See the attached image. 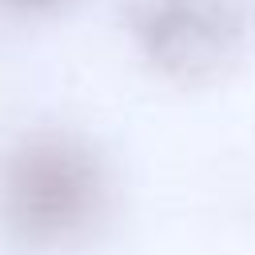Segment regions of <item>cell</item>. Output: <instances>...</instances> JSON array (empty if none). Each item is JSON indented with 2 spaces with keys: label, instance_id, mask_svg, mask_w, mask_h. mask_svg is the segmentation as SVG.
<instances>
[{
  "label": "cell",
  "instance_id": "7a4b0ae2",
  "mask_svg": "<svg viewBox=\"0 0 255 255\" xmlns=\"http://www.w3.org/2000/svg\"><path fill=\"white\" fill-rule=\"evenodd\" d=\"M255 12L247 0H143L135 12L139 48L179 80L223 72L251 40Z\"/></svg>",
  "mask_w": 255,
  "mask_h": 255
},
{
  "label": "cell",
  "instance_id": "6da1fadb",
  "mask_svg": "<svg viewBox=\"0 0 255 255\" xmlns=\"http://www.w3.org/2000/svg\"><path fill=\"white\" fill-rule=\"evenodd\" d=\"M104 203V175L72 139L24 143L4 167V211L28 239H72L92 227Z\"/></svg>",
  "mask_w": 255,
  "mask_h": 255
},
{
  "label": "cell",
  "instance_id": "3957f363",
  "mask_svg": "<svg viewBox=\"0 0 255 255\" xmlns=\"http://www.w3.org/2000/svg\"><path fill=\"white\" fill-rule=\"evenodd\" d=\"M12 4H28V8H40V4H56V0H12Z\"/></svg>",
  "mask_w": 255,
  "mask_h": 255
}]
</instances>
